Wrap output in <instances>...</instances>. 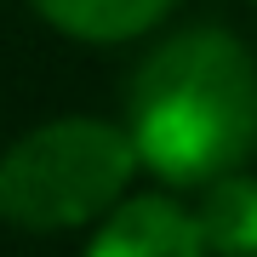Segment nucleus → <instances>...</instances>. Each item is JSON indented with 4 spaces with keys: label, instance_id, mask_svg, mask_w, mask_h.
<instances>
[{
    "label": "nucleus",
    "instance_id": "20e7f679",
    "mask_svg": "<svg viewBox=\"0 0 257 257\" xmlns=\"http://www.w3.org/2000/svg\"><path fill=\"white\" fill-rule=\"evenodd\" d=\"M194 223H200L211 257H257V177L251 172L211 177Z\"/></svg>",
    "mask_w": 257,
    "mask_h": 257
},
{
    "label": "nucleus",
    "instance_id": "39448f33",
    "mask_svg": "<svg viewBox=\"0 0 257 257\" xmlns=\"http://www.w3.org/2000/svg\"><path fill=\"white\" fill-rule=\"evenodd\" d=\"M35 12L74 40L109 46V40H132L143 29H155L172 12V0H35Z\"/></svg>",
    "mask_w": 257,
    "mask_h": 257
},
{
    "label": "nucleus",
    "instance_id": "f03ea898",
    "mask_svg": "<svg viewBox=\"0 0 257 257\" xmlns=\"http://www.w3.org/2000/svg\"><path fill=\"white\" fill-rule=\"evenodd\" d=\"M132 132L109 120H52L6 149L0 160V217L52 234L109 217L138 172Z\"/></svg>",
    "mask_w": 257,
    "mask_h": 257
},
{
    "label": "nucleus",
    "instance_id": "f257e3e1",
    "mask_svg": "<svg viewBox=\"0 0 257 257\" xmlns=\"http://www.w3.org/2000/svg\"><path fill=\"white\" fill-rule=\"evenodd\" d=\"M126 132L138 160L172 189H206L257 149V63L223 29L155 46L132 74Z\"/></svg>",
    "mask_w": 257,
    "mask_h": 257
},
{
    "label": "nucleus",
    "instance_id": "7ed1b4c3",
    "mask_svg": "<svg viewBox=\"0 0 257 257\" xmlns=\"http://www.w3.org/2000/svg\"><path fill=\"white\" fill-rule=\"evenodd\" d=\"M86 257H211V251L194 211H183L166 194H138L103 217Z\"/></svg>",
    "mask_w": 257,
    "mask_h": 257
}]
</instances>
